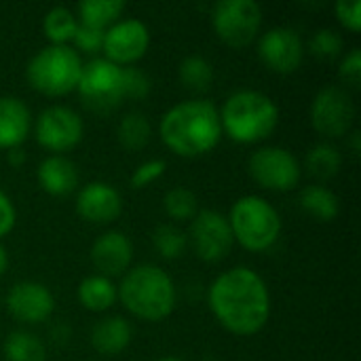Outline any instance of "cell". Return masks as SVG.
Here are the masks:
<instances>
[{"label":"cell","instance_id":"obj_4","mask_svg":"<svg viewBox=\"0 0 361 361\" xmlns=\"http://www.w3.org/2000/svg\"><path fill=\"white\" fill-rule=\"evenodd\" d=\"M222 133L237 144H258L269 140L279 125V108L258 89L233 91L218 108Z\"/></svg>","mask_w":361,"mask_h":361},{"label":"cell","instance_id":"obj_31","mask_svg":"<svg viewBox=\"0 0 361 361\" xmlns=\"http://www.w3.org/2000/svg\"><path fill=\"white\" fill-rule=\"evenodd\" d=\"M343 47H345L343 36L332 27H319L309 40V51L319 59H336V57H341Z\"/></svg>","mask_w":361,"mask_h":361},{"label":"cell","instance_id":"obj_32","mask_svg":"<svg viewBox=\"0 0 361 361\" xmlns=\"http://www.w3.org/2000/svg\"><path fill=\"white\" fill-rule=\"evenodd\" d=\"M152 89V82L148 74L135 66H125L123 68V95L129 99H144L148 97Z\"/></svg>","mask_w":361,"mask_h":361},{"label":"cell","instance_id":"obj_19","mask_svg":"<svg viewBox=\"0 0 361 361\" xmlns=\"http://www.w3.org/2000/svg\"><path fill=\"white\" fill-rule=\"evenodd\" d=\"M32 129V114L25 102L15 95H0V150L19 148Z\"/></svg>","mask_w":361,"mask_h":361},{"label":"cell","instance_id":"obj_40","mask_svg":"<svg viewBox=\"0 0 361 361\" xmlns=\"http://www.w3.org/2000/svg\"><path fill=\"white\" fill-rule=\"evenodd\" d=\"M6 267H8V254H6V247L0 243V277L4 275Z\"/></svg>","mask_w":361,"mask_h":361},{"label":"cell","instance_id":"obj_8","mask_svg":"<svg viewBox=\"0 0 361 361\" xmlns=\"http://www.w3.org/2000/svg\"><path fill=\"white\" fill-rule=\"evenodd\" d=\"M212 25L226 47L241 49L258 36L262 8L256 0H220L212 11Z\"/></svg>","mask_w":361,"mask_h":361},{"label":"cell","instance_id":"obj_10","mask_svg":"<svg viewBox=\"0 0 361 361\" xmlns=\"http://www.w3.org/2000/svg\"><path fill=\"white\" fill-rule=\"evenodd\" d=\"M247 171L258 186L273 192L294 190L302 176L300 161L283 146H262L254 150L247 161Z\"/></svg>","mask_w":361,"mask_h":361},{"label":"cell","instance_id":"obj_38","mask_svg":"<svg viewBox=\"0 0 361 361\" xmlns=\"http://www.w3.org/2000/svg\"><path fill=\"white\" fill-rule=\"evenodd\" d=\"M6 159L13 167H19L25 163V152L21 148H13V150H6Z\"/></svg>","mask_w":361,"mask_h":361},{"label":"cell","instance_id":"obj_13","mask_svg":"<svg viewBox=\"0 0 361 361\" xmlns=\"http://www.w3.org/2000/svg\"><path fill=\"white\" fill-rule=\"evenodd\" d=\"M150 47V30L142 19L121 17L104 32V59L125 68L140 61Z\"/></svg>","mask_w":361,"mask_h":361},{"label":"cell","instance_id":"obj_29","mask_svg":"<svg viewBox=\"0 0 361 361\" xmlns=\"http://www.w3.org/2000/svg\"><path fill=\"white\" fill-rule=\"evenodd\" d=\"M152 247L165 260H178L188 250V237L176 224H157L152 231Z\"/></svg>","mask_w":361,"mask_h":361},{"label":"cell","instance_id":"obj_16","mask_svg":"<svg viewBox=\"0 0 361 361\" xmlns=\"http://www.w3.org/2000/svg\"><path fill=\"white\" fill-rule=\"evenodd\" d=\"M91 264L97 269V275L108 279L125 275L133 262V243L121 231H106L102 233L89 252Z\"/></svg>","mask_w":361,"mask_h":361},{"label":"cell","instance_id":"obj_34","mask_svg":"<svg viewBox=\"0 0 361 361\" xmlns=\"http://www.w3.org/2000/svg\"><path fill=\"white\" fill-rule=\"evenodd\" d=\"M338 78H341V87L349 89H360L361 85V49L353 47L338 66Z\"/></svg>","mask_w":361,"mask_h":361},{"label":"cell","instance_id":"obj_17","mask_svg":"<svg viewBox=\"0 0 361 361\" xmlns=\"http://www.w3.org/2000/svg\"><path fill=\"white\" fill-rule=\"evenodd\" d=\"M123 212L121 192L108 182H89L76 195V214L91 224H110Z\"/></svg>","mask_w":361,"mask_h":361},{"label":"cell","instance_id":"obj_30","mask_svg":"<svg viewBox=\"0 0 361 361\" xmlns=\"http://www.w3.org/2000/svg\"><path fill=\"white\" fill-rule=\"evenodd\" d=\"M163 209L165 214L176 222H188L199 212V199L197 195L186 186H173L163 197Z\"/></svg>","mask_w":361,"mask_h":361},{"label":"cell","instance_id":"obj_15","mask_svg":"<svg viewBox=\"0 0 361 361\" xmlns=\"http://www.w3.org/2000/svg\"><path fill=\"white\" fill-rule=\"evenodd\" d=\"M6 311L21 324L36 326L47 322L55 311L53 292L38 281H17L4 298Z\"/></svg>","mask_w":361,"mask_h":361},{"label":"cell","instance_id":"obj_21","mask_svg":"<svg viewBox=\"0 0 361 361\" xmlns=\"http://www.w3.org/2000/svg\"><path fill=\"white\" fill-rule=\"evenodd\" d=\"M76 296H78V302L82 305V309H87L91 313H104L110 307H114V302L118 300V290L112 279L95 273V275L85 277L78 283Z\"/></svg>","mask_w":361,"mask_h":361},{"label":"cell","instance_id":"obj_37","mask_svg":"<svg viewBox=\"0 0 361 361\" xmlns=\"http://www.w3.org/2000/svg\"><path fill=\"white\" fill-rule=\"evenodd\" d=\"M15 222H17V209L11 197L0 188V239L15 228Z\"/></svg>","mask_w":361,"mask_h":361},{"label":"cell","instance_id":"obj_28","mask_svg":"<svg viewBox=\"0 0 361 361\" xmlns=\"http://www.w3.org/2000/svg\"><path fill=\"white\" fill-rule=\"evenodd\" d=\"M78 27V19L68 6H53L42 17V32L49 44H68Z\"/></svg>","mask_w":361,"mask_h":361},{"label":"cell","instance_id":"obj_25","mask_svg":"<svg viewBox=\"0 0 361 361\" xmlns=\"http://www.w3.org/2000/svg\"><path fill=\"white\" fill-rule=\"evenodd\" d=\"M341 165H343V154L330 142L315 144L313 148H309L305 157V169L309 171V176L317 180H332L341 171Z\"/></svg>","mask_w":361,"mask_h":361},{"label":"cell","instance_id":"obj_12","mask_svg":"<svg viewBox=\"0 0 361 361\" xmlns=\"http://www.w3.org/2000/svg\"><path fill=\"white\" fill-rule=\"evenodd\" d=\"M85 135V125L78 112L68 106H49L34 121V137L36 142L53 152L61 154L80 144Z\"/></svg>","mask_w":361,"mask_h":361},{"label":"cell","instance_id":"obj_1","mask_svg":"<svg viewBox=\"0 0 361 361\" xmlns=\"http://www.w3.org/2000/svg\"><path fill=\"white\" fill-rule=\"evenodd\" d=\"M216 322L235 336H254L269 324L271 292L267 281L250 267L220 273L207 292Z\"/></svg>","mask_w":361,"mask_h":361},{"label":"cell","instance_id":"obj_3","mask_svg":"<svg viewBox=\"0 0 361 361\" xmlns=\"http://www.w3.org/2000/svg\"><path fill=\"white\" fill-rule=\"evenodd\" d=\"M118 300L137 319L157 324L176 309V286L167 271L157 264L131 267L116 286Z\"/></svg>","mask_w":361,"mask_h":361},{"label":"cell","instance_id":"obj_39","mask_svg":"<svg viewBox=\"0 0 361 361\" xmlns=\"http://www.w3.org/2000/svg\"><path fill=\"white\" fill-rule=\"evenodd\" d=\"M349 137H351V144H349V146H351V152H353V154H360L361 131H351V135H349Z\"/></svg>","mask_w":361,"mask_h":361},{"label":"cell","instance_id":"obj_27","mask_svg":"<svg viewBox=\"0 0 361 361\" xmlns=\"http://www.w3.org/2000/svg\"><path fill=\"white\" fill-rule=\"evenodd\" d=\"M2 353L6 361H44L47 360V349L44 343L25 330H15L6 336L2 345Z\"/></svg>","mask_w":361,"mask_h":361},{"label":"cell","instance_id":"obj_6","mask_svg":"<svg viewBox=\"0 0 361 361\" xmlns=\"http://www.w3.org/2000/svg\"><path fill=\"white\" fill-rule=\"evenodd\" d=\"M80 70L82 59L74 47L47 44L30 57L25 66V78L34 91L47 97H61L76 91Z\"/></svg>","mask_w":361,"mask_h":361},{"label":"cell","instance_id":"obj_36","mask_svg":"<svg viewBox=\"0 0 361 361\" xmlns=\"http://www.w3.org/2000/svg\"><path fill=\"white\" fill-rule=\"evenodd\" d=\"M336 19L343 27L357 34L361 30V0H338L334 6Z\"/></svg>","mask_w":361,"mask_h":361},{"label":"cell","instance_id":"obj_18","mask_svg":"<svg viewBox=\"0 0 361 361\" xmlns=\"http://www.w3.org/2000/svg\"><path fill=\"white\" fill-rule=\"evenodd\" d=\"M38 186L51 197H68L78 188V167L63 154H49L36 167Z\"/></svg>","mask_w":361,"mask_h":361},{"label":"cell","instance_id":"obj_35","mask_svg":"<svg viewBox=\"0 0 361 361\" xmlns=\"http://www.w3.org/2000/svg\"><path fill=\"white\" fill-rule=\"evenodd\" d=\"M104 32L106 30H99V27H91V25H85V23H78L74 36H72V42L78 51L82 53H89V55H95L102 51L104 47Z\"/></svg>","mask_w":361,"mask_h":361},{"label":"cell","instance_id":"obj_9","mask_svg":"<svg viewBox=\"0 0 361 361\" xmlns=\"http://www.w3.org/2000/svg\"><path fill=\"white\" fill-rule=\"evenodd\" d=\"M311 125L326 140H338L349 135L355 121V104L351 91L341 85L322 87L311 102Z\"/></svg>","mask_w":361,"mask_h":361},{"label":"cell","instance_id":"obj_11","mask_svg":"<svg viewBox=\"0 0 361 361\" xmlns=\"http://www.w3.org/2000/svg\"><path fill=\"white\" fill-rule=\"evenodd\" d=\"M186 237L197 258L212 264L222 262L235 245L226 216L216 209H199L190 220Z\"/></svg>","mask_w":361,"mask_h":361},{"label":"cell","instance_id":"obj_24","mask_svg":"<svg viewBox=\"0 0 361 361\" xmlns=\"http://www.w3.org/2000/svg\"><path fill=\"white\" fill-rule=\"evenodd\" d=\"M180 82L192 93H207L214 85V66L203 55H186L178 68Z\"/></svg>","mask_w":361,"mask_h":361},{"label":"cell","instance_id":"obj_33","mask_svg":"<svg viewBox=\"0 0 361 361\" xmlns=\"http://www.w3.org/2000/svg\"><path fill=\"white\" fill-rule=\"evenodd\" d=\"M165 171H167V163H165L163 159H150V161H144V163H140V165L133 169L129 184H131V188H135V190L146 188V186L154 184L159 178H163V176H165Z\"/></svg>","mask_w":361,"mask_h":361},{"label":"cell","instance_id":"obj_5","mask_svg":"<svg viewBox=\"0 0 361 361\" xmlns=\"http://www.w3.org/2000/svg\"><path fill=\"white\" fill-rule=\"evenodd\" d=\"M235 243L243 250L262 254L281 237V216L267 199L258 195L239 197L226 216Z\"/></svg>","mask_w":361,"mask_h":361},{"label":"cell","instance_id":"obj_22","mask_svg":"<svg viewBox=\"0 0 361 361\" xmlns=\"http://www.w3.org/2000/svg\"><path fill=\"white\" fill-rule=\"evenodd\" d=\"M298 203L302 207V212L311 218H315L317 222H334L341 214V201L334 195V190H330L324 184H309L300 190L298 195Z\"/></svg>","mask_w":361,"mask_h":361},{"label":"cell","instance_id":"obj_26","mask_svg":"<svg viewBox=\"0 0 361 361\" xmlns=\"http://www.w3.org/2000/svg\"><path fill=\"white\" fill-rule=\"evenodd\" d=\"M125 11V2L121 0H82L78 4V23L108 30L112 23L121 19Z\"/></svg>","mask_w":361,"mask_h":361},{"label":"cell","instance_id":"obj_41","mask_svg":"<svg viewBox=\"0 0 361 361\" xmlns=\"http://www.w3.org/2000/svg\"><path fill=\"white\" fill-rule=\"evenodd\" d=\"M157 361H184V360H180V357H176V355H165V357H159Z\"/></svg>","mask_w":361,"mask_h":361},{"label":"cell","instance_id":"obj_20","mask_svg":"<svg viewBox=\"0 0 361 361\" xmlns=\"http://www.w3.org/2000/svg\"><path fill=\"white\" fill-rule=\"evenodd\" d=\"M133 338V328L131 324L121 317V315H110V317H102L89 334L91 347L106 357H114L121 355Z\"/></svg>","mask_w":361,"mask_h":361},{"label":"cell","instance_id":"obj_14","mask_svg":"<svg viewBox=\"0 0 361 361\" xmlns=\"http://www.w3.org/2000/svg\"><path fill=\"white\" fill-rule=\"evenodd\" d=\"M258 57L271 72L292 74L305 59V42L294 27L277 25L260 36Z\"/></svg>","mask_w":361,"mask_h":361},{"label":"cell","instance_id":"obj_23","mask_svg":"<svg viewBox=\"0 0 361 361\" xmlns=\"http://www.w3.org/2000/svg\"><path fill=\"white\" fill-rule=\"evenodd\" d=\"M152 137V127L146 114L142 112H127L116 127V140L121 148L129 152H137L148 146Z\"/></svg>","mask_w":361,"mask_h":361},{"label":"cell","instance_id":"obj_2","mask_svg":"<svg viewBox=\"0 0 361 361\" xmlns=\"http://www.w3.org/2000/svg\"><path fill=\"white\" fill-rule=\"evenodd\" d=\"M159 135L173 154L197 159L212 152L224 133L216 104L199 97L171 106L159 123Z\"/></svg>","mask_w":361,"mask_h":361},{"label":"cell","instance_id":"obj_7","mask_svg":"<svg viewBox=\"0 0 361 361\" xmlns=\"http://www.w3.org/2000/svg\"><path fill=\"white\" fill-rule=\"evenodd\" d=\"M76 91L89 110L97 114L112 112L125 99L123 68L104 57H93L87 63H82Z\"/></svg>","mask_w":361,"mask_h":361}]
</instances>
